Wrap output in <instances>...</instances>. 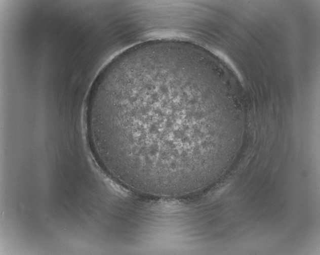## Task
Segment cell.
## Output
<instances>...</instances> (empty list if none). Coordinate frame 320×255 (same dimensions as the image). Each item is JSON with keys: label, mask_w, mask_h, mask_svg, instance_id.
I'll use <instances>...</instances> for the list:
<instances>
[{"label": "cell", "mask_w": 320, "mask_h": 255, "mask_svg": "<svg viewBox=\"0 0 320 255\" xmlns=\"http://www.w3.org/2000/svg\"><path fill=\"white\" fill-rule=\"evenodd\" d=\"M185 79L179 70L157 67L121 73L98 86L87 130L108 171L125 179L170 184L199 166L203 145L191 132Z\"/></svg>", "instance_id": "6da1fadb"}]
</instances>
